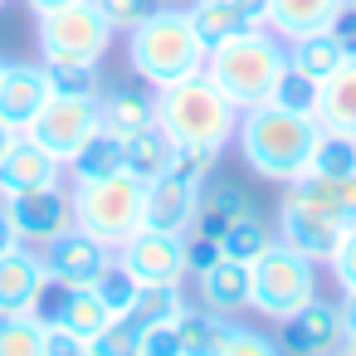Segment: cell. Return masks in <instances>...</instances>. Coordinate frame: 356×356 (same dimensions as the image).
I'll return each instance as SVG.
<instances>
[{
    "label": "cell",
    "mask_w": 356,
    "mask_h": 356,
    "mask_svg": "<svg viewBox=\"0 0 356 356\" xmlns=\"http://www.w3.org/2000/svg\"><path fill=\"white\" fill-rule=\"evenodd\" d=\"M317 137H322L317 118L288 113L278 103H259V108L239 113V127H234V147H239L244 166L259 181H273V186H283V181H293L312 166Z\"/></svg>",
    "instance_id": "obj_1"
},
{
    "label": "cell",
    "mask_w": 356,
    "mask_h": 356,
    "mask_svg": "<svg viewBox=\"0 0 356 356\" xmlns=\"http://www.w3.org/2000/svg\"><path fill=\"white\" fill-rule=\"evenodd\" d=\"M283 69H288V40H278L268 25H249V30L210 44V54H205V74L239 113L268 103Z\"/></svg>",
    "instance_id": "obj_2"
},
{
    "label": "cell",
    "mask_w": 356,
    "mask_h": 356,
    "mask_svg": "<svg viewBox=\"0 0 356 356\" xmlns=\"http://www.w3.org/2000/svg\"><path fill=\"white\" fill-rule=\"evenodd\" d=\"M205 54H210V44L195 35L191 10H176V6H156L142 25L127 30V69L152 88H166L186 74H200Z\"/></svg>",
    "instance_id": "obj_3"
},
{
    "label": "cell",
    "mask_w": 356,
    "mask_h": 356,
    "mask_svg": "<svg viewBox=\"0 0 356 356\" xmlns=\"http://www.w3.org/2000/svg\"><path fill=\"white\" fill-rule=\"evenodd\" d=\"M156 127L171 137V142H191V147H215L225 152L234 142V127H239V108L215 88V79L200 69V74H186L166 88H156Z\"/></svg>",
    "instance_id": "obj_4"
},
{
    "label": "cell",
    "mask_w": 356,
    "mask_h": 356,
    "mask_svg": "<svg viewBox=\"0 0 356 356\" xmlns=\"http://www.w3.org/2000/svg\"><path fill=\"white\" fill-rule=\"evenodd\" d=\"M346 225H351V215H346V205H341V195H337L332 181H322V176H312V171L283 181L278 229H273L278 244L307 254L312 264H327L332 249H337V239L346 234Z\"/></svg>",
    "instance_id": "obj_5"
},
{
    "label": "cell",
    "mask_w": 356,
    "mask_h": 356,
    "mask_svg": "<svg viewBox=\"0 0 356 356\" xmlns=\"http://www.w3.org/2000/svg\"><path fill=\"white\" fill-rule=\"evenodd\" d=\"M142 205H147V181L132 171H118L108 181H74V225L103 239L113 254L142 229Z\"/></svg>",
    "instance_id": "obj_6"
},
{
    "label": "cell",
    "mask_w": 356,
    "mask_h": 356,
    "mask_svg": "<svg viewBox=\"0 0 356 356\" xmlns=\"http://www.w3.org/2000/svg\"><path fill=\"white\" fill-rule=\"evenodd\" d=\"M312 298H317V264L307 254H298V249H288V244L273 239L249 264V307L259 317L283 322V317H293Z\"/></svg>",
    "instance_id": "obj_7"
},
{
    "label": "cell",
    "mask_w": 356,
    "mask_h": 356,
    "mask_svg": "<svg viewBox=\"0 0 356 356\" xmlns=\"http://www.w3.org/2000/svg\"><path fill=\"white\" fill-rule=\"evenodd\" d=\"M40 20V59H69V64H103L113 49V25L98 10V0H69V6L35 15Z\"/></svg>",
    "instance_id": "obj_8"
},
{
    "label": "cell",
    "mask_w": 356,
    "mask_h": 356,
    "mask_svg": "<svg viewBox=\"0 0 356 356\" xmlns=\"http://www.w3.org/2000/svg\"><path fill=\"white\" fill-rule=\"evenodd\" d=\"M103 132V118H98V98H83V93H54L40 118L25 127V137H35L44 152H54L64 166L74 161V152H83L93 137Z\"/></svg>",
    "instance_id": "obj_9"
},
{
    "label": "cell",
    "mask_w": 356,
    "mask_h": 356,
    "mask_svg": "<svg viewBox=\"0 0 356 356\" xmlns=\"http://www.w3.org/2000/svg\"><path fill=\"white\" fill-rule=\"evenodd\" d=\"M0 205H6L15 234L35 249H44L54 234H64L74 225V191L64 181H44V186H30V191H10L0 195Z\"/></svg>",
    "instance_id": "obj_10"
},
{
    "label": "cell",
    "mask_w": 356,
    "mask_h": 356,
    "mask_svg": "<svg viewBox=\"0 0 356 356\" xmlns=\"http://www.w3.org/2000/svg\"><path fill=\"white\" fill-rule=\"evenodd\" d=\"M118 264L137 283H186V273H191V264H186V234L142 225L127 244H118Z\"/></svg>",
    "instance_id": "obj_11"
},
{
    "label": "cell",
    "mask_w": 356,
    "mask_h": 356,
    "mask_svg": "<svg viewBox=\"0 0 356 356\" xmlns=\"http://www.w3.org/2000/svg\"><path fill=\"white\" fill-rule=\"evenodd\" d=\"M40 254H44L49 283H59V288H93L98 273L113 264V249L103 239H93L88 229H79V225H69L64 234H54Z\"/></svg>",
    "instance_id": "obj_12"
},
{
    "label": "cell",
    "mask_w": 356,
    "mask_h": 356,
    "mask_svg": "<svg viewBox=\"0 0 356 356\" xmlns=\"http://www.w3.org/2000/svg\"><path fill=\"white\" fill-rule=\"evenodd\" d=\"M49 288L54 283H49L44 254L35 244H15V249L0 254V312H25V307L40 312Z\"/></svg>",
    "instance_id": "obj_13"
},
{
    "label": "cell",
    "mask_w": 356,
    "mask_h": 356,
    "mask_svg": "<svg viewBox=\"0 0 356 356\" xmlns=\"http://www.w3.org/2000/svg\"><path fill=\"white\" fill-rule=\"evenodd\" d=\"M49 98H54V83L44 64H6V79H0V122L6 127L25 132Z\"/></svg>",
    "instance_id": "obj_14"
},
{
    "label": "cell",
    "mask_w": 356,
    "mask_h": 356,
    "mask_svg": "<svg viewBox=\"0 0 356 356\" xmlns=\"http://www.w3.org/2000/svg\"><path fill=\"white\" fill-rule=\"evenodd\" d=\"M98 118H103V132L127 142V137H137L142 127L156 122V88L132 74L127 83H113V88L98 93Z\"/></svg>",
    "instance_id": "obj_15"
},
{
    "label": "cell",
    "mask_w": 356,
    "mask_h": 356,
    "mask_svg": "<svg viewBox=\"0 0 356 356\" xmlns=\"http://www.w3.org/2000/svg\"><path fill=\"white\" fill-rule=\"evenodd\" d=\"M200 191H205V186H191V181H181V176H171V171H161L156 181H147L142 225L186 234V229L195 225V210H200Z\"/></svg>",
    "instance_id": "obj_16"
},
{
    "label": "cell",
    "mask_w": 356,
    "mask_h": 356,
    "mask_svg": "<svg viewBox=\"0 0 356 356\" xmlns=\"http://www.w3.org/2000/svg\"><path fill=\"white\" fill-rule=\"evenodd\" d=\"M283 346L288 351H302V356H327L341 346V312L337 302H302L293 317H283Z\"/></svg>",
    "instance_id": "obj_17"
},
{
    "label": "cell",
    "mask_w": 356,
    "mask_h": 356,
    "mask_svg": "<svg viewBox=\"0 0 356 356\" xmlns=\"http://www.w3.org/2000/svg\"><path fill=\"white\" fill-rule=\"evenodd\" d=\"M44 181H64V161L54 152H44L35 137H15L10 152L0 156V195L10 191H30V186H44Z\"/></svg>",
    "instance_id": "obj_18"
},
{
    "label": "cell",
    "mask_w": 356,
    "mask_h": 356,
    "mask_svg": "<svg viewBox=\"0 0 356 356\" xmlns=\"http://www.w3.org/2000/svg\"><path fill=\"white\" fill-rule=\"evenodd\" d=\"M195 293H200V307H210V312H225V317L244 312L249 307V264L220 254L215 264L195 268Z\"/></svg>",
    "instance_id": "obj_19"
},
{
    "label": "cell",
    "mask_w": 356,
    "mask_h": 356,
    "mask_svg": "<svg viewBox=\"0 0 356 356\" xmlns=\"http://www.w3.org/2000/svg\"><path fill=\"white\" fill-rule=\"evenodd\" d=\"M322 132H337V137H356V54H346L327 79H322V93H317V113Z\"/></svg>",
    "instance_id": "obj_20"
},
{
    "label": "cell",
    "mask_w": 356,
    "mask_h": 356,
    "mask_svg": "<svg viewBox=\"0 0 356 356\" xmlns=\"http://www.w3.org/2000/svg\"><path fill=\"white\" fill-rule=\"evenodd\" d=\"M346 0H268V30L278 40H298L312 30H332Z\"/></svg>",
    "instance_id": "obj_21"
},
{
    "label": "cell",
    "mask_w": 356,
    "mask_h": 356,
    "mask_svg": "<svg viewBox=\"0 0 356 356\" xmlns=\"http://www.w3.org/2000/svg\"><path fill=\"white\" fill-rule=\"evenodd\" d=\"M54 293H59V298H54L49 322L69 327V332H74L83 346H88V341H93V337H98L108 322H113V312L103 307V298H98L93 288H59V283H54Z\"/></svg>",
    "instance_id": "obj_22"
},
{
    "label": "cell",
    "mask_w": 356,
    "mask_h": 356,
    "mask_svg": "<svg viewBox=\"0 0 356 356\" xmlns=\"http://www.w3.org/2000/svg\"><path fill=\"white\" fill-rule=\"evenodd\" d=\"M341 59H346V44L337 40V30H312V35L288 40V64L302 69V74H312L317 83H322Z\"/></svg>",
    "instance_id": "obj_23"
},
{
    "label": "cell",
    "mask_w": 356,
    "mask_h": 356,
    "mask_svg": "<svg viewBox=\"0 0 356 356\" xmlns=\"http://www.w3.org/2000/svg\"><path fill=\"white\" fill-rule=\"evenodd\" d=\"M225 322H229L225 312H210V307H186V312L176 317V351H181V356H215Z\"/></svg>",
    "instance_id": "obj_24"
},
{
    "label": "cell",
    "mask_w": 356,
    "mask_h": 356,
    "mask_svg": "<svg viewBox=\"0 0 356 356\" xmlns=\"http://www.w3.org/2000/svg\"><path fill=\"white\" fill-rule=\"evenodd\" d=\"M122 156H127V171H132L137 181H156V176L171 166V137L152 122V127H142L137 137L122 142Z\"/></svg>",
    "instance_id": "obj_25"
},
{
    "label": "cell",
    "mask_w": 356,
    "mask_h": 356,
    "mask_svg": "<svg viewBox=\"0 0 356 356\" xmlns=\"http://www.w3.org/2000/svg\"><path fill=\"white\" fill-rule=\"evenodd\" d=\"M74 181H108L118 171H127V156H122V142L113 132H98L83 152H74V161L64 166Z\"/></svg>",
    "instance_id": "obj_26"
},
{
    "label": "cell",
    "mask_w": 356,
    "mask_h": 356,
    "mask_svg": "<svg viewBox=\"0 0 356 356\" xmlns=\"http://www.w3.org/2000/svg\"><path fill=\"white\" fill-rule=\"evenodd\" d=\"M244 210H254L249 205V195L239 191V186H215V191H200V210H195V225L191 229H200V234H225L229 229V220H239Z\"/></svg>",
    "instance_id": "obj_27"
},
{
    "label": "cell",
    "mask_w": 356,
    "mask_h": 356,
    "mask_svg": "<svg viewBox=\"0 0 356 356\" xmlns=\"http://www.w3.org/2000/svg\"><path fill=\"white\" fill-rule=\"evenodd\" d=\"M273 239H278V234L259 220V210H244V215H239V220H229V229L220 234V249H225L229 259H239V264H254Z\"/></svg>",
    "instance_id": "obj_28"
},
{
    "label": "cell",
    "mask_w": 356,
    "mask_h": 356,
    "mask_svg": "<svg viewBox=\"0 0 356 356\" xmlns=\"http://www.w3.org/2000/svg\"><path fill=\"white\" fill-rule=\"evenodd\" d=\"M186 312V298H181V283H142L137 288V302H132V322L137 327H152V322H176Z\"/></svg>",
    "instance_id": "obj_29"
},
{
    "label": "cell",
    "mask_w": 356,
    "mask_h": 356,
    "mask_svg": "<svg viewBox=\"0 0 356 356\" xmlns=\"http://www.w3.org/2000/svg\"><path fill=\"white\" fill-rule=\"evenodd\" d=\"M44 317L35 307L25 312H0V356H40Z\"/></svg>",
    "instance_id": "obj_30"
},
{
    "label": "cell",
    "mask_w": 356,
    "mask_h": 356,
    "mask_svg": "<svg viewBox=\"0 0 356 356\" xmlns=\"http://www.w3.org/2000/svg\"><path fill=\"white\" fill-rule=\"evenodd\" d=\"M191 20H195V35H200L205 44H220V40L249 30V20L239 15L234 0H195V6H191Z\"/></svg>",
    "instance_id": "obj_31"
},
{
    "label": "cell",
    "mask_w": 356,
    "mask_h": 356,
    "mask_svg": "<svg viewBox=\"0 0 356 356\" xmlns=\"http://www.w3.org/2000/svg\"><path fill=\"white\" fill-rule=\"evenodd\" d=\"M307 171H312V176H322V181H341V176H351V171H356V137L322 132Z\"/></svg>",
    "instance_id": "obj_32"
},
{
    "label": "cell",
    "mask_w": 356,
    "mask_h": 356,
    "mask_svg": "<svg viewBox=\"0 0 356 356\" xmlns=\"http://www.w3.org/2000/svg\"><path fill=\"white\" fill-rule=\"evenodd\" d=\"M317 93H322V83L312 79V74H302V69H283L278 74V83H273V98L268 103H278V108H288V113H317Z\"/></svg>",
    "instance_id": "obj_33"
},
{
    "label": "cell",
    "mask_w": 356,
    "mask_h": 356,
    "mask_svg": "<svg viewBox=\"0 0 356 356\" xmlns=\"http://www.w3.org/2000/svg\"><path fill=\"white\" fill-rule=\"evenodd\" d=\"M137 288H142V283H137V278H132V273L118 264V254H113V264H108V268L98 273V283H93V293L103 298V307H108L113 317H127V312H132Z\"/></svg>",
    "instance_id": "obj_34"
},
{
    "label": "cell",
    "mask_w": 356,
    "mask_h": 356,
    "mask_svg": "<svg viewBox=\"0 0 356 356\" xmlns=\"http://www.w3.org/2000/svg\"><path fill=\"white\" fill-rule=\"evenodd\" d=\"M215 166H220V152L215 147H191V142H171V176H181V181H191V186H210V176H215Z\"/></svg>",
    "instance_id": "obj_35"
},
{
    "label": "cell",
    "mask_w": 356,
    "mask_h": 356,
    "mask_svg": "<svg viewBox=\"0 0 356 356\" xmlns=\"http://www.w3.org/2000/svg\"><path fill=\"white\" fill-rule=\"evenodd\" d=\"M40 64L49 69L54 93H83V98H98V93H103L98 64H69V59H40Z\"/></svg>",
    "instance_id": "obj_36"
},
{
    "label": "cell",
    "mask_w": 356,
    "mask_h": 356,
    "mask_svg": "<svg viewBox=\"0 0 356 356\" xmlns=\"http://www.w3.org/2000/svg\"><path fill=\"white\" fill-rule=\"evenodd\" d=\"M273 351H283L273 337H264V332H249V327H234V322H225V332H220V346H215V356H273Z\"/></svg>",
    "instance_id": "obj_37"
},
{
    "label": "cell",
    "mask_w": 356,
    "mask_h": 356,
    "mask_svg": "<svg viewBox=\"0 0 356 356\" xmlns=\"http://www.w3.org/2000/svg\"><path fill=\"white\" fill-rule=\"evenodd\" d=\"M88 356H137V322L132 317H113L88 341Z\"/></svg>",
    "instance_id": "obj_38"
},
{
    "label": "cell",
    "mask_w": 356,
    "mask_h": 356,
    "mask_svg": "<svg viewBox=\"0 0 356 356\" xmlns=\"http://www.w3.org/2000/svg\"><path fill=\"white\" fill-rule=\"evenodd\" d=\"M327 268H332V278H337V288H341V293H356V220H351V225H346V234L337 239V249H332Z\"/></svg>",
    "instance_id": "obj_39"
},
{
    "label": "cell",
    "mask_w": 356,
    "mask_h": 356,
    "mask_svg": "<svg viewBox=\"0 0 356 356\" xmlns=\"http://www.w3.org/2000/svg\"><path fill=\"white\" fill-rule=\"evenodd\" d=\"M156 6H161V0H98V10L108 15V25H113L118 35H127L132 25H142Z\"/></svg>",
    "instance_id": "obj_40"
},
{
    "label": "cell",
    "mask_w": 356,
    "mask_h": 356,
    "mask_svg": "<svg viewBox=\"0 0 356 356\" xmlns=\"http://www.w3.org/2000/svg\"><path fill=\"white\" fill-rule=\"evenodd\" d=\"M40 356H88V346H83L69 327H59V322H49V317H44V341H40Z\"/></svg>",
    "instance_id": "obj_41"
},
{
    "label": "cell",
    "mask_w": 356,
    "mask_h": 356,
    "mask_svg": "<svg viewBox=\"0 0 356 356\" xmlns=\"http://www.w3.org/2000/svg\"><path fill=\"white\" fill-rule=\"evenodd\" d=\"M225 249H220V239L215 234H200V229H186V264H191V273L195 268H205V264H215Z\"/></svg>",
    "instance_id": "obj_42"
},
{
    "label": "cell",
    "mask_w": 356,
    "mask_h": 356,
    "mask_svg": "<svg viewBox=\"0 0 356 356\" xmlns=\"http://www.w3.org/2000/svg\"><path fill=\"white\" fill-rule=\"evenodd\" d=\"M332 30H337V40L346 44V54H356V6H346V10L337 15V25H332Z\"/></svg>",
    "instance_id": "obj_43"
},
{
    "label": "cell",
    "mask_w": 356,
    "mask_h": 356,
    "mask_svg": "<svg viewBox=\"0 0 356 356\" xmlns=\"http://www.w3.org/2000/svg\"><path fill=\"white\" fill-rule=\"evenodd\" d=\"M234 6L249 25H268V0H234Z\"/></svg>",
    "instance_id": "obj_44"
},
{
    "label": "cell",
    "mask_w": 356,
    "mask_h": 356,
    "mask_svg": "<svg viewBox=\"0 0 356 356\" xmlns=\"http://www.w3.org/2000/svg\"><path fill=\"white\" fill-rule=\"evenodd\" d=\"M337 312H341V337H356V293H341Z\"/></svg>",
    "instance_id": "obj_45"
},
{
    "label": "cell",
    "mask_w": 356,
    "mask_h": 356,
    "mask_svg": "<svg viewBox=\"0 0 356 356\" xmlns=\"http://www.w3.org/2000/svg\"><path fill=\"white\" fill-rule=\"evenodd\" d=\"M337 186V195H341V205H346V215L356 220V171L351 176H341V181H332Z\"/></svg>",
    "instance_id": "obj_46"
},
{
    "label": "cell",
    "mask_w": 356,
    "mask_h": 356,
    "mask_svg": "<svg viewBox=\"0 0 356 356\" xmlns=\"http://www.w3.org/2000/svg\"><path fill=\"white\" fill-rule=\"evenodd\" d=\"M15 244H25V239L15 234V225H10V215H6V205H0V254L15 249Z\"/></svg>",
    "instance_id": "obj_47"
},
{
    "label": "cell",
    "mask_w": 356,
    "mask_h": 356,
    "mask_svg": "<svg viewBox=\"0 0 356 356\" xmlns=\"http://www.w3.org/2000/svg\"><path fill=\"white\" fill-rule=\"evenodd\" d=\"M25 6H30V15H49V10L69 6V0H25Z\"/></svg>",
    "instance_id": "obj_48"
},
{
    "label": "cell",
    "mask_w": 356,
    "mask_h": 356,
    "mask_svg": "<svg viewBox=\"0 0 356 356\" xmlns=\"http://www.w3.org/2000/svg\"><path fill=\"white\" fill-rule=\"evenodd\" d=\"M15 137H20L15 127H6V122H0V156H6V152H10V142H15Z\"/></svg>",
    "instance_id": "obj_49"
},
{
    "label": "cell",
    "mask_w": 356,
    "mask_h": 356,
    "mask_svg": "<svg viewBox=\"0 0 356 356\" xmlns=\"http://www.w3.org/2000/svg\"><path fill=\"white\" fill-rule=\"evenodd\" d=\"M0 79H6V59H0Z\"/></svg>",
    "instance_id": "obj_50"
},
{
    "label": "cell",
    "mask_w": 356,
    "mask_h": 356,
    "mask_svg": "<svg viewBox=\"0 0 356 356\" xmlns=\"http://www.w3.org/2000/svg\"><path fill=\"white\" fill-rule=\"evenodd\" d=\"M346 6H356V0H346Z\"/></svg>",
    "instance_id": "obj_51"
},
{
    "label": "cell",
    "mask_w": 356,
    "mask_h": 356,
    "mask_svg": "<svg viewBox=\"0 0 356 356\" xmlns=\"http://www.w3.org/2000/svg\"><path fill=\"white\" fill-rule=\"evenodd\" d=\"M0 6H6V0H0Z\"/></svg>",
    "instance_id": "obj_52"
}]
</instances>
